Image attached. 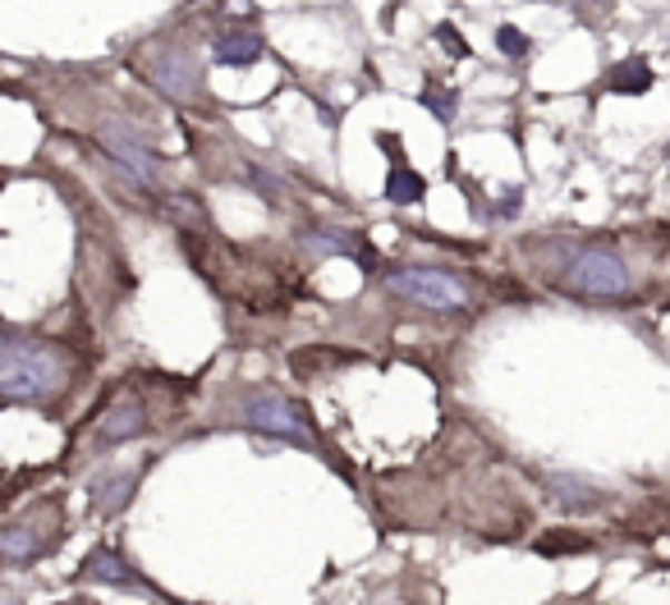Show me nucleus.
<instances>
[{"label":"nucleus","instance_id":"nucleus-1","mask_svg":"<svg viewBox=\"0 0 670 605\" xmlns=\"http://www.w3.org/2000/svg\"><path fill=\"white\" fill-rule=\"evenodd\" d=\"M69 354L51 339H37L28 330L0 326V399L10 404H47L69 386Z\"/></svg>","mask_w":670,"mask_h":605},{"label":"nucleus","instance_id":"nucleus-2","mask_svg":"<svg viewBox=\"0 0 670 605\" xmlns=\"http://www.w3.org/2000/svg\"><path fill=\"white\" fill-rule=\"evenodd\" d=\"M551 285L570 298H588V302L634 298V271H629V261L607 244H570L561 252V261L551 267Z\"/></svg>","mask_w":670,"mask_h":605},{"label":"nucleus","instance_id":"nucleus-9","mask_svg":"<svg viewBox=\"0 0 670 605\" xmlns=\"http://www.w3.org/2000/svg\"><path fill=\"white\" fill-rule=\"evenodd\" d=\"M134 482H138V473H106V477H97L92 482V509L97 514H120L129 505V496H134Z\"/></svg>","mask_w":670,"mask_h":605},{"label":"nucleus","instance_id":"nucleus-3","mask_svg":"<svg viewBox=\"0 0 670 605\" xmlns=\"http://www.w3.org/2000/svg\"><path fill=\"white\" fill-rule=\"evenodd\" d=\"M386 289L404 302H418L427 313H469L473 289L445 267H395L386 276Z\"/></svg>","mask_w":670,"mask_h":605},{"label":"nucleus","instance_id":"nucleus-6","mask_svg":"<svg viewBox=\"0 0 670 605\" xmlns=\"http://www.w3.org/2000/svg\"><path fill=\"white\" fill-rule=\"evenodd\" d=\"M101 142H106L110 157H116L125 170H134L142 184H157V166H152L147 147L138 142V133H134L129 125H106V129H101Z\"/></svg>","mask_w":670,"mask_h":605},{"label":"nucleus","instance_id":"nucleus-4","mask_svg":"<svg viewBox=\"0 0 670 605\" xmlns=\"http://www.w3.org/2000/svg\"><path fill=\"white\" fill-rule=\"evenodd\" d=\"M244 418L248 427L257 432H272L289 445H313V423H308V413L299 404H289L285 395H253L244 404Z\"/></svg>","mask_w":670,"mask_h":605},{"label":"nucleus","instance_id":"nucleus-8","mask_svg":"<svg viewBox=\"0 0 670 605\" xmlns=\"http://www.w3.org/2000/svg\"><path fill=\"white\" fill-rule=\"evenodd\" d=\"M147 432V418H142V408L138 404H116L101 418V432H97V440L101 445H120V440H134V436H142Z\"/></svg>","mask_w":670,"mask_h":605},{"label":"nucleus","instance_id":"nucleus-5","mask_svg":"<svg viewBox=\"0 0 670 605\" xmlns=\"http://www.w3.org/2000/svg\"><path fill=\"white\" fill-rule=\"evenodd\" d=\"M546 496H551L555 509H565V514H598V509L611 505V490L579 477V473H551L546 477Z\"/></svg>","mask_w":670,"mask_h":605},{"label":"nucleus","instance_id":"nucleus-12","mask_svg":"<svg viewBox=\"0 0 670 605\" xmlns=\"http://www.w3.org/2000/svg\"><path fill=\"white\" fill-rule=\"evenodd\" d=\"M423 194H427V184L408 170V166H391V179H386V198L391 202H400V207H418L423 202Z\"/></svg>","mask_w":670,"mask_h":605},{"label":"nucleus","instance_id":"nucleus-7","mask_svg":"<svg viewBox=\"0 0 670 605\" xmlns=\"http://www.w3.org/2000/svg\"><path fill=\"white\" fill-rule=\"evenodd\" d=\"M51 551V533H37V523H10L0 527V559H14V564H28L37 555Z\"/></svg>","mask_w":670,"mask_h":605},{"label":"nucleus","instance_id":"nucleus-10","mask_svg":"<svg viewBox=\"0 0 670 605\" xmlns=\"http://www.w3.org/2000/svg\"><path fill=\"white\" fill-rule=\"evenodd\" d=\"M83 574L97 578V583H110V587H138V578L129 574V564L110 551V546H97L88 559H83Z\"/></svg>","mask_w":670,"mask_h":605},{"label":"nucleus","instance_id":"nucleus-11","mask_svg":"<svg viewBox=\"0 0 670 605\" xmlns=\"http://www.w3.org/2000/svg\"><path fill=\"white\" fill-rule=\"evenodd\" d=\"M211 51H216L220 65H253L257 56H263V42H257L253 32H226V37L211 42Z\"/></svg>","mask_w":670,"mask_h":605},{"label":"nucleus","instance_id":"nucleus-13","mask_svg":"<svg viewBox=\"0 0 670 605\" xmlns=\"http://www.w3.org/2000/svg\"><path fill=\"white\" fill-rule=\"evenodd\" d=\"M652 83V73L643 69V65H624L620 73H615V88L620 92H639V88H648Z\"/></svg>","mask_w":670,"mask_h":605}]
</instances>
